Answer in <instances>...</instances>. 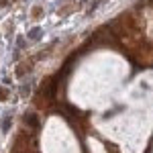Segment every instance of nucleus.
<instances>
[{
	"label": "nucleus",
	"instance_id": "nucleus-1",
	"mask_svg": "<svg viewBox=\"0 0 153 153\" xmlns=\"http://www.w3.org/2000/svg\"><path fill=\"white\" fill-rule=\"evenodd\" d=\"M25 123H27V125H31L33 129H39V120L35 118V114H27V117H25Z\"/></svg>",
	"mask_w": 153,
	"mask_h": 153
},
{
	"label": "nucleus",
	"instance_id": "nucleus-2",
	"mask_svg": "<svg viewBox=\"0 0 153 153\" xmlns=\"http://www.w3.org/2000/svg\"><path fill=\"white\" fill-rule=\"evenodd\" d=\"M29 37H31V39H33V41H37V39H39V37H41V29H33V31H31V33H29Z\"/></svg>",
	"mask_w": 153,
	"mask_h": 153
},
{
	"label": "nucleus",
	"instance_id": "nucleus-3",
	"mask_svg": "<svg viewBox=\"0 0 153 153\" xmlns=\"http://www.w3.org/2000/svg\"><path fill=\"white\" fill-rule=\"evenodd\" d=\"M2 129H4V131H8V129H10V117H6V118H4V123H2Z\"/></svg>",
	"mask_w": 153,
	"mask_h": 153
},
{
	"label": "nucleus",
	"instance_id": "nucleus-4",
	"mask_svg": "<svg viewBox=\"0 0 153 153\" xmlns=\"http://www.w3.org/2000/svg\"><path fill=\"white\" fill-rule=\"evenodd\" d=\"M0 98H2V100H6V98H8V92H6L4 88H0Z\"/></svg>",
	"mask_w": 153,
	"mask_h": 153
}]
</instances>
